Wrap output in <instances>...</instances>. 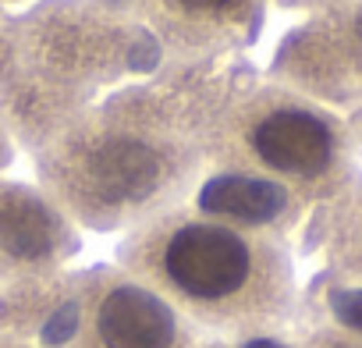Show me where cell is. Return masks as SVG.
Wrapping results in <instances>:
<instances>
[{"label": "cell", "instance_id": "8992f818", "mask_svg": "<svg viewBox=\"0 0 362 348\" xmlns=\"http://www.w3.org/2000/svg\"><path fill=\"white\" fill-rule=\"evenodd\" d=\"M313 348H362V341H351V337H337V334H327L320 337Z\"/></svg>", "mask_w": 362, "mask_h": 348}, {"label": "cell", "instance_id": "7a4b0ae2", "mask_svg": "<svg viewBox=\"0 0 362 348\" xmlns=\"http://www.w3.org/2000/svg\"><path fill=\"white\" fill-rule=\"evenodd\" d=\"M75 306L86 348H203L199 327L128 270L93 274Z\"/></svg>", "mask_w": 362, "mask_h": 348}, {"label": "cell", "instance_id": "5b68a950", "mask_svg": "<svg viewBox=\"0 0 362 348\" xmlns=\"http://www.w3.org/2000/svg\"><path fill=\"white\" fill-rule=\"evenodd\" d=\"M170 4L185 15H228L242 4V0H170Z\"/></svg>", "mask_w": 362, "mask_h": 348}, {"label": "cell", "instance_id": "277c9868", "mask_svg": "<svg viewBox=\"0 0 362 348\" xmlns=\"http://www.w3.org/2000/svg\"><path fill=\"white\" fill-rule=\"evenodd\" d=\"M284 207V192L274 182H259V178H217L199 192V210L203 214H228L235 221H263L270 214H277Z\"/></svg>", "mask_w": 362, "mask_h": 348}, {"label": "cell", "instance_id": "ba28073f", "mask_svg": "<svg viewBox=\"0 0 362 348\" xmlns=\"http://www.w3.org/2000/svg\"><path fill=\"white\" fill-rule=\"evenodd\" d=\"M249 348H277V344H270V341H252Z\"/></svg>", "mask_w": 362, "mask_h": 348}, {"label": "cell", "instance_id": "3957f363", "mask_svg": "<svg viewBox=\"0 0 362 348\" xmlns=\"http://www.w3.org/2000/svg\"><path fill=\"white\" fill-rule=\"evenodd\" d=\"M252 156L288 178H316L334 160V135L330 128L298 107H277L263 114L249 128Z\"/></svg>", "mask_w": 362, "mask_h": 348}, {"label": "cell", "instance_id": "6da1fadb", "mask_svg": "<svg viewBox=\"0 0 362 348\" xmlns=\"http://www.w3.org/2000/svg\"><path fill=\"white\" fill-rule=\"evenodd\" d=\"M121 263L189 323L214 334L267 330L291 306L288 253L231 221L160 214L124 242Z\"/></svg>", "mask_w": 362, "mask_h": 348}, {"label": "cell", "instance_id": "52a82bcc", "mask_svg": "<svg viewBox=\"0 0 362 348\" xmlns=\"http://www.w3.org/2000/svg\"><path fill=\"white\" fill-rule=\"evenodd\" d=\"M0 348H33V344H22V341H0Z\"/></svg>", "mask_w": 362, "mask_h": 348}]
</instances>
